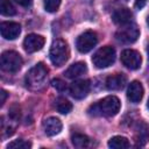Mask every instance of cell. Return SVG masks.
I'll use <instances>...</instances> for the list:
<instances>
[{"label":"cell","mask_w":149,"mask_h":149,"mask_svg":"<svg viewBox=\"0 0 149 149\" xmlns=\"http://www.w3.org/2000/svg\"><path fill=\"white\" fill-rule=\"evenodd\" d=\"M120 107L121 102L119 98L115 95H108L91 105L87 112L92 116H114L119 113Z\"/></svg>","instance_id":"6da1fadb"},{"label":"cell","mask_w":149,"mask_h":149,"mask_svg":"<svg viewBox=\"0 0 149 149\" xmlns=\"http://www.w3.org/2000/svg\"><path fill=\"white\" fill-rule=\"evenodd\" d=\"M47 77H48V69L42 63H38L27 72L26 85L30 90H35V91L40 90L44 86Z\"/></svg>","instance_id":"7a4b0ae2"},{"label":"cell","mask_w":149,"mask_h":149,"mask_svg":"<svg viewBox=\"0 0 149 149\" xmlns=\"http://www.w3.org/2000/svg\"><path fill=\"white\" fill-rule=\"evenodd\" d=\"M69 55H70V50H69L68 43L64 40L57 38L52 42L49 57L51 63L55 66H62L69 59Z\"/></svg>","instance_id":"3957f363"},{"label":"cell","mask_w":149,"mask_h":149,"mask_svg":"<svg viewBox=\"0 0 149 149\" xmlns=\"http://www.w3.org/2000/svg\"><path fill=\"white\" fill-rule=\"evenodd\" d=\"M115 61V50L111 45H105L100 48L92 57V62L98 69H105L112 65Z\"/></svg>","instance_id":"277c9868"},{"label":"cell","mask_w":149,"mask_h":149,"mask_svg":"<svg viewBox=\"0 0 149 149\" xmlns=\"http://www.w3.org/2000/svg\"><path fill=\"white\" fill-rule=\"evenodd\" d=\"M22 57L12 50L5 51L1 55V59H0V64H1V69L6 72H10V73H15L17 72L21 66H22Z\"/></svg>","instance_id":"5b68a950"},{"label":"cell","mask_w":149,"mask_h":149,"mask_svg":"<svg viewBox=\"0 0 149 149\" xmlns=\"http://www.w3.org/2000/svg\"><path fill=\"white\" fill-rule=\"evenodd\" d=\"M139 36H140V30H139L137 26L133 22L121 26V28L115 34L116 40L125 44H130V43L135 42Z\"/></svg>","instance_id":"8992f818"},{"label":"cell","mask_w":149,"mask_h":149,"mask_svg":"<svg viewBox=\"0 0 149 149\" xmlns=\"http://www.w3.org/2000/svg\"><path fill=\"white\" fill-rule=\"evenodd\" d=\"M97 42H98L97 34L94 31H92V30H87V31H84L83 34H80L77 37L76 47L80 52L86 54V52L91 51L95 47Z\"/></svg>","instance_id":"52a82bcc"},{"label":"cell","mask_w":149,"mask_h":149,"mask_svg":"<svg viewBox=\"0 0 149 149\" xmlns=\"http://www.w3.org/2000/svg\"><path fill=\"white\" fill-rule=\"evenodd\" d=\"M121 62L129 70H137L141 66L142 57L140 52L132 49H126L121 52Z\"/></svg>","instance_id":"ba28073f"},{"label":"cell","mask_w":149,"mask_h":149,"mask_svg":"<svg viewBox=\"0 0 149 149\" xmlns=\"http://www.w3.org/2000/svg\"><path fill=\"white\" fill-rule=\"evenodd\" d=\"M70 94L71 97H73L74 99H84L87 93L90 92V81L86 79H79V80H74L70 87H69Z\"/></svg>","instance_id":"9c48e42d"},{"label":"cell","mask_w":149,"mask_h":149,"mask_svg":"<svg viewBox=\"0 0 149 149\" xmlns=\"http://www.w3.org/2000/svg\"><path fill=\"white\" fill-rule=\"evenodd\" d=\"M44 37L37 34H29L26 36L24 41H23V48L27 52L31 54V52H36L38 50L42 49V47L44 45Z\"/></svg>","instance_id":"30bf717a"},{"label":"cell","mask_w":149,"mask_h":149,"mask_svg":"<svg viewBox=\"0 0 149 149\" xmlns=\"http://www.w3.org/2000/svg\"><path fill=\"white\" fill-rule=\"evenodd\" d=\"M0 33H1V36L6 40H15L16 37H19L21 33V26L12 21L2 22L0 24Z\"/></svg>","instance_id":"8fae6325"},{"label":"cell","mask_w":149,"mask_h":149,"mask_svg":"<svg viewBox=\"0 0 149 149\" xmlns=\"http://www.w3.org/2000/svg\"><path fill=\"white\" fill-rule=\"evenodd\" d=\"M135 143L137 147H143L149 141V126L146 122H137L135 126Z\"/></svg>","instance_id":"7c38bea8"},{"label":"cell","mask_w":149,"mask_h":149,"mask_svg":"<svg viewBox=\"0 0 149 149\" xmlns=\"http://www.w3.org/2000/svg\"><path fill=\"white\" fill-rule=\"evenodd\" d=\"M127 98L133 104H137L141 101V99L143 98V86L140 81L134 80L129 84L127 90Z\"/></svg>","instance_id":"4fadbf2b"},{"label":"cell","mask_w":149,"mask_h":149,"mask_svg":"<svg viewBox=\"0 0 149 149\" xmlns=\"http://www.w3.org/2000/svg\"><path fill=\"white\" fill-rule=\"evenodd\" d=\"M62 127H63L62 121L58 118H55V116L48 118L43 121V129H44V133L48 136H54V135L59 134L61 130H62Z\"/></svg>","instance_id":"5bb4252c"},{"label":"cell","mask_w":149,"mask_h":149,"mask_svg":"<svg viewBox=\"0 0 149 149\" xmlns=\"http://www.w3.org/2000/svg\"><path fill=\"white\" fill-rule=\"evenodd\" d=\"M126 81H127V79H126L125 74L116 73V74H113V76H109L106 79L105 86L109 91H119V90H121V88L125 87Z\"/></svg>","instance_id":"9a60e30c"},{"label":"cell","mask_w":149,"mask_h":149,"mask_svg":"<svg viewBox=\"0 0 149 149\" xmlns=\"http://www.w3.org/2000/svg\"><path fill=\"white\" fill-rule=\"evenodd\" d=\"M133 19V13L128 9V8H120L116 9L113 14H112V20L115 24L119 26H125L132 22Z\"/></svg>","instance_id":"2e32d148"},{"label":"cell","mask_w":149,"mask_h":149,"mask_svg":"<svg viewBox=\"0 0 149 149\" xmlns=\"http://www.w3.org/2000/svg\"><path fill=\"white\" fill-rule=\"evenodd\" d=\"M87 72V66L84 62H77L72 65H70L66 71L64 72V74L70 78V79H74V78H78L83 74H85Z\"/></svg>","instance_id":"e0dca14e"},{"label":"cell","mask_w":149,"mask_h":149,"mask_svg":"<svg viewBox=\"0 0 149 149\" xmlns=\"http://www.w3.org/2000/svg\"><path fill=\"white\" fill-rule=\"evenodd\" d=\"M130 143L125 136H113L108 141V147L113 149H126L129 148Z\"/></svg>","instance_id":"ac0fdd59"},{"label":"cell","mask_w":149,"mask_h":149,"mask_svg":"<svg viewBox=\"0 0 149 149\" xmlns=\"http://www.w3.org/2000/svg\"><path fill=\"white\" fill-rule=\"evenodd\" d=\"M55 108L62 114H68L72 109V104L69 100H66L65 98L59 97L55 100Z\"/></svg>","instance_id":"d6986e66"},{"label":"cell","mask_w":149,"mask_h":149,"mask_svg":"<svg viewBox=\"0 0 149 149\" xmlns=\"http://www.w3.org/2000/svg\"><path fill=\"white\" fill-rule=\"evenodd\" d=\"M71 141H72V144L76 148H86L90 144V139L86 135L79 134V133L73 134L72 137H71Z\"/></svg>","instance_id":"ffe728a7"},{"label":"cell","mask_w":149,"mask_h":149,"mask_svg":"<svg viewBox=\"0 0 149 149\" xmlns=\"http://www.w3.org/2000/svg\"><path fill=\"white\" fill-rule=\"evenodd\" d=\"M0 13L5 16H12L16 14V9L9 0H0Z\"/></svg>","instance_id":"44dd1931"},{"label":"cell","mask_w":149,"mask_h":149,"mask_svg":"<svg viewBox=\"0 0 149 149\" xmlns=\"http://www.w3.org/2000/svg\"><path fill=\"white\" fill-rule=\"evenodd\" d=\"M30 147H31V143L24 140H14L7 146L8 149H28Z\"/></svg>","instance_id":"7402d4cb"},{"label":"cell","mask_w":149,"mask_h":149,"mask_svg":"<svg viewBox=\"0 0 149 149\" xmlns=\"http://www.w3.org/2000/svg\"><path fill=\"white\" fill-rule=\"evenodd\" d=\"M62 0H44V9L49 13L56 12L61 6Z\"/></svg>","instance_id":"603a6c76"},{"label":"cell","mask_w":149,"mask_h":149,"mask_svg":"<svg viewBox=\"0 0 149 149\" xmlns=\"http://www.w3.org/2000/svg\"><path fill=\"white\" fill-rule=\"evenodd\" d=\"M51 85H52V87H55L57 91H61V92L66 88V85L62 79H54L51 81Z\"/></svg>","instance_id":"cb8c5ba5"},{"label":"cell","mask_w":149,"mask_h":149,"mask_svg":"<svg viewBox=\"0 0 149 149\" xmlns=\"http://www.w3.org/2000/svg\"><path fill=\"white\" fill-rule=\"evenodd\" d=\"M16 3H19L22 7H29L33 3V0H14Z\"/></svg>","instance_id":"d4e9b609"},{"label":"cell","mask_w":149,"mask_h":149,"mask_svg":"<svg viewBox=\"0 0 149 149\" xmlns=\"http://www.w3.org/2000/svg\"><path fill=\"white\" fill-rule=\"evenodd\" d=\"M146 3H147V0H135V7L137 9L143 8L146 6Z\"/></svg>","instance_id":"484cf974"},{"label":"cell","mask_w":149,"mask_h":149,"mask_svg":"<svg viewBox=\"0 0 149 149\" xmlns=\"http://www.w3.org/2000/svg\"><path fill=\"white\" fill-rule=\"evenodd\" d=\"M0 95H1V100H0V102H1V106H2V105L5 104V101H6V98H7V92H6L5 90H1Z\"/></svg>","instance_id":"4316f807"},{"label":"cell","mask_w":149,"mask_h":149,"mask_svg":"<svg viewBox=\"0 0 149 149\" xmlns=\"http://www.w3.org/2000/svg\"><path fill=\"white\" fill-rule=\"evenodd\" d=\"M147 51H148V57H149V45H148V49H147Z\"/></svg>","instance_id":"83f0119b"},{"label":"cell","mask_w":149,"mask_h":149,"mask_svg":"<svg viewBox=\"0 0 149 149\" xmlns=\"http://www.w3.org/2000/svg\"><path fill=\"white\" fill-rule=\"evenodd\" d=\"M147 23H148V26H149V16H148V19H147Z\"/></svg>","instance_id":"f1b7e54d"},{"label":"cell","mask_w":149,"mask_h":149,"mask_svg":"<svg viewBox=\"0 0 149 149\" xmlns=\"http://www.w3.org/2000/svg\"><path fill=\"white\" fill-rule=\"evenodd\" d=\"M147 106H148V108H149V99H148V105H147Z\"/></svg>","instance_id":"f546056e"},{"label":"cell","mask_w":149,"mask_h":149,"mask_svg":"<svg viewBox=\"0 0 149 149\" xmlns=\"http://www.w3.org/2000/svg\"><path fill=\"white\" fill-rule=\"evenodd\" d=\"M125 1H128V0H125Z\"/></svg>","instance_id":"4dcf8cb0"}]
</instances>
